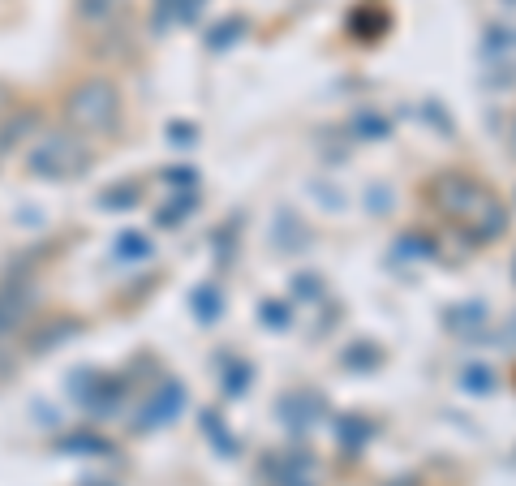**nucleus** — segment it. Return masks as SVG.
I'll use <instances>...</instances> for the list:
<instances>
[{
  "label": "nucleus",
  "instance_id": "nucleus-1",
  "mask_svg": "<svg viewBox=\"0 0 516 486\" xmlns=\"http://www.w3.org/2000/svg\"><path fill=\"white\" fill-rule=\"evenodd\" d=\"M112 104H117V95H112L104 82H91V87H82L74 95V117L86 125V130H104L112 121Z\"/></svg>",
  "mask_w": 516,
  "mask_h": 486
},
{
  "label": "nucleus",
  "instance_id": "nucleus-2",
  "mask_svg": "<svg viewBox=\"0 0 516 486\" xmlns=\"http://www.w3.org/2000/svg\"><path fill=\"white\" fill-rule=\"evenodd\" d=\"M121 0H82V13H91V18H104V13H112Z\"/></svg>",
  "mask_w": 516,
  "mask_h": 486
}]
</instances>
